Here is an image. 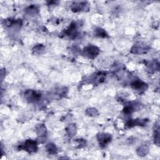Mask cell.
<instances>
[{"instance_id":"cell-1","label":"cell","mask_w":160,"mask_h":160,"mask_svg":"<svg viewBox=\"0 0 160 160\" xmlns=\"http://www.w3.org/2000/svg\"><path fill=\"white\" fill-rule=\"evenodd\" d=\"M20 149H23L28 152L30 153H35L38 150L37 143L35 141L31 140H26L25 143L20 146Z\"/></svg>"},{"instance_id":"cell-2","label":"cell","mask_w":160,"mask_h":160,"mask_svg":"<svg viewBox=\"0 0 160 160\" xmlns=\"http://www.w3.org/2000/svg\"><path fill=\"white\" fill-rule=\"evenodd\" d=\"M83 53L89 58H95L100 53V50L97 46L89 45L85 48Z\"/></svg>"},{"instance_id":"cell-3","label":"cell","mask_w":160,"mask_h":160,"mask_svg":"<svg viewBox=\"0 0 160 160\" xmlns=\"http://www.w3.org/2000/svg\"><path fill=\"white\" fill-rule=\"evenodd\" d=\"M97 138H98L100 146L102 147H105L111 141V136L106 133L98 134L97 135Z\"/></svg>"},{"instance_id":"cell-4","label":"cell","mask_w":160,"mask_h":160,"mask_svg":"<svg viewBox=\"0 0 160 160\" xmlns=\"http://www.w3.org/2000/svg\"><path fill=\"white\" fill-rule=\"evenodd\" d=\"M41 95L33 90H28L25 92V98L30 102L36 101L39 100Z\"/></svg>"},{"instance_id":"cell-5","label":"cell","mask_w":160,"mask_h":160,"mask_svg":"<svg viewBox=\"0 0 160 160\" xmlns=\"http://www.w3.org/2000/svg\"><path fill=\"white\" fill-rule=\"evenodd\" d=\"M131 86L136 91H144L148 88L147 85L141 81H135L132 83Z\"/></svg>"},{"instance_id":"cell-6","label":"cell","mask_w":160,"mask_h":160,"mask_svg":"<svg viewBox=\"0 0 160 160\" xmlns=\"http://www.w3.org/2000/svg\"><path fill=\"white\" fill-rule=\"evenodd\" d=\"M148 48L145 46H143L140 45H135L131 48V53L136 54H144L148 51Z\"/></svg>"},{"instance_id":"cell-7","label":"cell","mask_w":160,"mask_h":160,"mask_svg":"<svg viewBox=\"0 0 160 160\" xmlns=\"http://www.w3.org/2000/svg\"><path fill=\"white\" fill-rule=\"evenodd\" d=\"M65 34L70 38H74L77 34V28L75 23H73L69 26L68 28L66 30Z\"/></svg>"},{"instance_id":"cell-8","label":"cell","mask_w":160,"mask_h":160,"mask_svg":"<svg viewBox=\"0 0 160 160\" xmlns=\"http://www.w3.org/2000/svg\"><path fill=\"white\" fill-rule=\"evenodd\" d=\"M87 6L86 2H78L74 3L72 4L71 10L74 12L81 11L83 10L86 9V6Z\"/></svg>"},{"instance_id":"cell-9","label":"cell","mask_w":160,"mask_h":160,"mask_svg":"<svg viewBox=\"0 0 160 160\" xmlns=\"http://www.w3.org/2000/svg\"><path fill=\"white\" fill-rule=\"evenodd\" d=\"M36 134L40 138L45 137L46 135V128L44 124H38L36 127Z\"/></svg>"},{"instance_id":"cell-10","label":"cell","mask_w":160,"mask_h":160,"mask_svg":"<svg viewBox=\"0 0 160 160\" xmlns=\"http://www.w3.org/2000/svg\"><path fill=\"white\" fill-rule=\"evenodd\" d=\"M149 152V148L146 145H142L137 149L136 153L138 156H144L147 155Z\"/></svg>"},{"instance_id":"cell-11","label":"cell","mask_w":160,"mask_h":160,"mask_svg":"<svg viewBox=\"0 0 160 160\" xmlns=\"http://www.w3.org/2000/svg\"><path fill=\"white\" fill-rule=\"evenodd\" d=\"M66 132L69 136H73L76 133V127L74 124H71L66 128Z\"/></svg>"},{"instance_id":"cell-12","label":"cell","mask_w":160,"mask_h":160,"mask_svg":"<svg viewBox=\"0 0 160 160\" xmlns=\"http://www.w3.org/2000/svg\"><path fill=\"white\" fill-rule=\"evenodd\" d=\"M46 149L50 154H55L57 152V148L53 143H48L46 146Z\"/></svg>"},{"instance_id":"cell-13","label":"cell","mask_w":160,"mask_h":160,"mask_svg":"<svg viewBox=\"0 0 160 160\" xmlns=\"http://www.w3.org/2000/svg\"><path fill=\"white\" fill-rule=\"evenodd\" d=\"M155 135H154V140L155 143L159 146V125H155Z\"/></svg>"},{"instance_id":"cell-14","label":"cell","mask_w":160,"mask_h":160,"mask_svg":"<svg viewBox=\"0 0 160 160\" xmlns=\"http://www.w3.org/2000/svg\"><path fill=\"white\" fill-rule=\"evenodd\" d=\"M86 113L88 116H92V117L96 116H98L99 114L98 110H97L96 108H93L87 109L86 111Z\"/></svg>"},{"instance_id":"cell-15","label":"cell","mask_w":160,"mask_h":160,"mask_svg":"<svg viewBox=\"0 0 160 160\" xmlns=\"http://www.w3.org/2000/svg\"><path fill=\"white\" fill-rule=\"evenodd\" d=\"M95 33H96V36L98 37H101V38H105L107 35L106 31L101 28H97L95 30Z\"/></svg>"},{"instance_id":"cell-16","label":"cell","mask_w":160,"mask_h":160,"mask_svg":"<svg viewBox=\"0 0 160 160\" xmlns=\"http://www.w3.org/2000/svg\"><path fill=\"white\" fill-rule=\"evenodd\" d=\"M26 11L29 15H33V14H36L37 13L38 9L35 6H31L27 8Z\"/></svg>"},{"instance_id":"cell-17","label":"cell","mask_w":160,"mask_h":160,"mask_svg":"<svg viewBox=\"0 0 160 160\" xmlns=\"http://www.w3.org/2000/svg\"><path fill=\"white\" fill-rule=\"evenodd\" d=\"M45 50V47L42 45H38L34 48L33 51L35 53H41Z\"/></svg>"},{"instance_id":"cell-18","label":"cell","mask_w":160,"mask_h":160,"mask_svg":"<svg viewBox=\"0 0 160 160\" xmlns=\"http://www.w3.org/2000/svg\"><path fill=\"white\" fill-rule=\"evenodd\" d=\"M133 111H134V108L132 106H127L125 107L123 109L124 113L127 114V115L131 114L133 112Z\"/></svg>"}]
</instances>
